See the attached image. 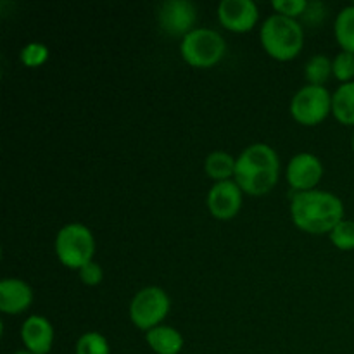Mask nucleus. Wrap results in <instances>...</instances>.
Returning a JSON list of instances; mask_svg holds the SVG:
<instances>
[{"label":"nucleus","instance_id":"obj_17","mask_svg":"<svg viewBox=\"0 0 354 354\" xmlns=\"http://www.w3.org/2000/svg\"><path fill=\"white\" fill-rule=\"evenodd\" d=\"M334 33L342 50L354 54V3L339 10L334 23Z\"/></svg>","mask_w":354,"mask_h":354},{"label":"nucleus","instance_id":"obj_14","mask_svg":"<svg viewBox=\"0 0 354 354\" xmlns=\"http://www.w3.org/2000/svg\"><path fill=\"white\" fill-rule=\"evenodd\" d=\"M145 342L156 354H180L183 349V335L171 325H158L145 332Z\"/></svg>","mask_w":354,"mask_h":354},{"label":"nucleus","instance_id":"obj_26","mask_svg":"<svg viewBox=\"0 0 354 354\" xmlns=\"http://www.w3.org/2000/svg\"><path fill=\"white\" fill-rule=\"evenodd\" d=\"M351 145H353V152H354V131H353V142H351Z\"/></svg>","mask_w":354,"mask_h":354},{"label":"nucleus","instance_id":"obj_9","mask_svg":"<svg viewBox=\"0 0 354 354\" xmlns=\"http://www.w3.org/2000/svg\"><path fill=\"white\" fill-rule=\"evenodd\" d=\"M322 176H324V165H322V159L313 152H297L290 158L286 169L287 183L296 192L317 189Z\"/></svg>","mask_w":354,"mask_h":354},{"label":"nucleus","instance_id":"obj_16","mask_svg":"<svg viewBox=\"0 0 354 354\" xmlns=\"http://www.w3.org/2000/svg\"><path fill=\"white\" fill-rule=\"evenodd\" d=\"M332 114L342 124H354V80L341 83L332 93Z\"/></svg>","mask_w":354,"mask_h":354},{"label":"nucleus","instance_id":"obj_7","mask_svg":"<svg viewBox=\"0 0 354 354\" xmlns=\"http://www.w3.org/2000/svg\"><path fill=\"white\" fill-rule=\"evenodd\" d=\"M332 113V93L325 85H304L290 99V114L306 127L322 123Z\"/></svg>","mask_w":354,"mask_h":354},{"label":"nucleus","instance_id":"obj_13","mask_svg":"<svg viewBox=\"0 0 354 354\" xmlns=\"http://www.w3.org/2000/svg\"><path fill=\"white\" fill-rule=\"evenodd\" d=\"M33 303V289L21 279H3L0 282V311L19 315Z\"/></svg>","mask_w":354,"mask_h":354},{"label":"nucleus","instance_id":"obj_24","mask_svg":"<svg viewBox=\"0 0 354 354\" xmlns=\"http://www.w3.org/2000/svg\"><path fill=\"white\" fill-rule=\"evenodd\" d=\"M78 275L85 286H99L104 279V270L97 261H90L82 270H78Z\"/></svg>","mask_w":354,"mask_h":354},{"label":"nucleus","instance_id":"obj_10","mask_svg":"<svg viewBox=\"0 0 354 354\" xmlns=\"http://www.w3.org/2000/svg\"><path fill=\"white\" fill-rule=\"evenodd\" d=\"M216 14L221 26L235 33L252 30L259 19V9L254 0H221Z\"/></svg>","mask_w":354,"mask_h":354},{"label":"nucleus","instance_id":"obj_19","mask_svg":"<svg viewBox=\"0 0 354 354\" xmlns=\"http://www.w3.org/2000/svg\"><path fill=\"white\" fill-rule=\"evenodd\" d=\"M76 354H111L109 341L100 332L90 330L80 335L75 346Z\"/></svg>","mask_w":354,"mask_h":354},{"label":"nucleus","instance_id":"obj_20","mask_svg":"<svg viewBox=\"0 0 354 354\" xmlns=\"http://www.w3.org/2000/svg\"><path fill=\"white\" fill-rule=\"evenodd\" d=\"M19 59L26 68H38L48 59V47L44 41H30L19 52Z\"/></svg>","mask_w":354,"mask_h":354},{"label":"nucleus","instance_id":"obj_12","mask_svg":"<svg viewBox=\"0 0 354 354\" xmlns=\"http://www.w3.org/2000/svg\"><path fill=\"white\" fill-rule=\"evenodd\" d=\"M54 325L41 315H31L21 325V341H23L26 351L33 354H48L54 346Z\"/></svg>","mask_w":354,"mask_h":354},{"label":"nucleus","instance_id":"obj_25","mask_svg":"<svg viewBox=\"0 0 354 354\" xmlns=\"http://www.w3.org/2000/svg\"><path fill=\"white\" fill-rule=\"evenodd\" d=\"M14 354H33V353H30V351H26V349H23V351H17V353H14Z\"/></svg>","mask_w":354,"mask_h":354},{"label":"nucleus","instance_id":"obj_23","mask_svg":"<svg viewBox=\"0 0 354 354\" xmlns=\"http://www.w3.org/2000/svg\"><path fill=\"white\" fill-rule=\"evenodd\" d=\"M272 7L277 10V14L296 19L308 9V2L306 0H272Z\"/></svg>","mask_w":354,"mask_h":354},{"label":"nucleus","instance_id":"obj_5","mask_svg":"<svg viewBox=\"0 0 354 354\" xmlns=\"http://www.w3.org/2000/svg\"><path fill=\"white\" fill-rule=\"evenodd\" d=\"M227 41L211 28H194L180 41V54L194 68H213L223 59Z\"/></svg>","mask_w":354,"mask_h":354},{"label":"nucleus","instance_id":"obj_4","mask_svg":"<svg viewBox=\"0 0 354 354\" xmlns=\"http://www.w3.org/2000/svg\"><path fill=\"white\" fill-rule=\"evenodd\" d=\"M54 249L57 259L66 268L82 270L86 263L93 261L95 237L86 225L71 221L57 232Z\"/></svg>","mask_w":354,"mask_h":354},{"label":"nucleus","instance_id":"obj_3","mask_svg":"<svg viewBox=\"0 0 354 354\" xmlns=\"http://www.w3.org/2000/svg\"><path fill=\"white\" fill-rule=\"evenodd\" d=\"M259 40L270 57L277 61H290L304 45L303 24L294 17L270 14L259 28Z\"/></svg>","mask_w":354,"mask_h":354},{"label":"nucleus","instance_id":"obj_2","mask_svg":"<svg viewBox=\"0 0 354 354\" xmlns=\"http://www.w3.org/2000/svg\"><path fill=\"white\" fill-rule=\"evenodd\" d=\"M280 159L268 144H251L237 156L235 182L249 196H266L279 182Z\"/></svg>","mask_w":354,"mask_h":354},{"label":"nucleus","instance_id":"obj_8","mask_svg":"<svg viewBox=\"0 0 354 354\" xmlns=\"http://www.w3.org/2000/svg\"><path fill=\"white\" fill-rule=\"evenodd\" d=\"M197 9L189 0H166L158 9V23L171 37H185L194 30Z\"/></svg>","mask_w":354,"mask_h":354},{"label":"nucleus","instance_id":"obj_18","mask_svg":"<svg viewBox=\"0 0 354 354\" xmlns=\"http://www.w3.org/2000/svg\"><path fill=\"white\" fill-rule=\"evenodd\" d=\"M332 75V59L325 54H315L304 64V78L310 85H324Z\"/></svg>","mask_w":354,"mask_h":354},{"label":"nucleus","instance_id":"obj_1","mask_svg":"<svg viewBox=\"0 0 354 354\" xmlns=\"http://www.w3.org/2000/svg\"><path fill=\"white\" fill-rule=\"evenodd\" d=\"M290 218L306 234H330L344 220V204L328 190L296 192L290 201Z\"/></svg>","mask_w":354,"mask_h":354},{"label":"nucleus","instance_id":"obj_15","mask_svg":"<svg viewBox=\"0 0 354 354\" xmlns=\"http://www.w3.org/2000/svg\"><path fill=\"white\" fill-rule=\"evenodd\" d=\"M235 165L237 158L227 151H213L204 159V171L214 182H225L235 176Z\"/></svg>","mask_w":354,"mask_h":354},{"label":"nucleus","instance_id":"obj_11","mask_svg":"<svg viewBox=\"0 0 354 354\" xmlns=\"http://www.w3.org/2000/svg\"><path fill=\"white\" fill-rule=\"evenodd\" d=\"M242 197L244 192L235 180L214 182L206 197L207 209L218 220H230L241 211Z\"/></svg>","mask_w":354,"mask_h":354},{"label":"nucleus","instance_id":"obj_22","mask_svg":"<svg viewBox=\"0 0 354 354\" xmlns=\"http://www.w3.org/2000/svg\"><path fill=\"white\" fill-rule=\"evenodd\" d=\"M330 241L341 251H353L354 249V221L342 220L334 230L330 232Z\"/></svg>","mask_w":354,"mask_h":354},{"label":"nucleus","instance_id":"obj_6","mask_svg":"<svg viewBox=\"0 0 354 354\" xmlns=\"http://www.w3.org/2000/svg\"><path fill=\"white\" fill-rule=\"evenodd\" d=\"M169 310H171V299L168 292L159 286H147L131 297L128 313L135 327L147 332L161 325L162 320L168 317Z\"/></svg>","mask_w":354,"mask_h":354},{"label":"nucleus","instance_id":"obj_21","mask_svg":"<svg viewBox=\"0 0 354 354\" xmlns=\"http://www.w3.org/2000/svg\"><path fill=\"white\" fill-rule=\"evenodd\" d=\"M332 75L342 83L353 82L354 78V54L348 50H341L332 59Z\"/></svg>","mask_w":354,"mask_h":354}]
</instances>
